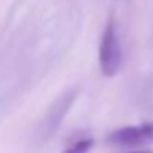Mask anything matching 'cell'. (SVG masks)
<instances>
[{
    "label": "cell",
    "mask_w": 153,
    "mask_h": 153,
    "mask_svg": "<svg viewBox=\"0 0 153 153\" xmlns=\"http://www.w3.org/2000/svg\"><path fill=\"white\" fill-rule=\"evenodd\" d=\"M153 140V123L123 127L109 137V142L119 146H140Z\"/></svg>",
    "instance_id": "obj_2"
},
{
    "label": "cell",
    "mask_w": 153,
    "mask_h": 153,
    "mask_svg": "<svg viewBox=\"0 0 153 153\" xmlns=\"http://www.w3.org/2000/svg\"><path fill=\"white\" fill-rule=\"evenodd\" d=\"M94 140L92 138H82L79 142L73 143L69 148H66L63 153H89V150L92 148Z\"/></svg>",
    "instance_id": "obj_3"
},
{
    "label": "cell",
    "mask_w": 153,
    "mask_h": 153,
    "mask_svg": "<svg viewBox=\"0 0 153 153\" xmlns=\"http://www.w3.org/2000/svg\"><path fill=\"white\" fill-rule=\"evenodd\" d=\"M132 153H152L150 150H138V152H132Z\"/></svg>",
    "instance_id": "obj_4"
},
{
    "label": "cell",
    "mask_w": 153,
    "mask_h": 153,
    "mask_svg": "<svg viewBox=\"0 0 153 153\" xmlns=\"http://www.w3.org/2000/svg\"><path fill=\"white\" fill-rule=\"evenodd\" d=\"M122 63V48H120V38L117 33V27L114 18H109L105 28L100 36L99 45V66L104 76L110 77L117 74Z\"/></svg>",
    "instance_id": "obj_1"
}]
</instances>
